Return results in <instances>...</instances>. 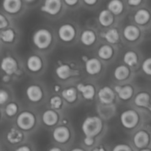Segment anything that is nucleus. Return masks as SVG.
<instances>
[{
  "label": "nucleus",
  "instance_id": "1",
  "mask_svg": "<svg viewBox=\"0 0 151 151\" xmlns=\"http://www.w3.org/2000/svg\"><path fill=\"white\" fill-rule=\"evenodd\" d=\"M103 128L101 119L97 116H88L84 120L82 125V131L86 137H94L99 134Z\"/></svg>",
  "mask_w": 151,
  "mask_h": 151
},
{
  "label": "nucleus",
  "instance_id": "2",
  "mask_svg": "<svg viewBox=\"0 0 151 151\" xmlns=\"http://www.w3.org/2000/svg\"><path fill=\"white\" fill-rule=\"evenodd\" d=\"M33 43L41 50L47 48L52 42V35L46 29H40L35 32L33 35Z\"/></svg>",
  "mask_w": 151,
  "mask_h": 151
},
{
  "label": "nucleus",
  "instance_id": "3",
  "mask_svg": "<svg viewBox=\"0 0 151 151\" xmlns=\"http://www.w3.org/2000/svg\"><path fill=\"white\" fill-rule=\"evenodd\" d=\"M35 122V116L32 113L28 111H24L21 113L16 119V124L18 127L24 131H28L33 128Z\"/></svg>",
  "mask_w": 151,
  "mask_h": 151
},
{
  "label": "nucleus",
  "instance_id": "4",
  "mask_svg": "<svg viewBox=\"0 0 151 151\" xmlns=\"http://www.w3.org/2000/svg\"><path fill=\"white\" fill-rule=\"evenodd\" d=\"M120 121L122 125L128 129L134 128L139 122V115L135 111L127 110L122 112L120 116Z\"/></svg>",
  "mask_w": 151,
  "mask_h": 151
},
{
  "label": "nucleus",
  "instance_id": "5",
  "mask_svg": "<svg viewBox=\"0 0 151 151\" xmlns=\"http://www.w3.org/2000/svg\"><path fill=\"white\" fill-rule=\"evenodd\" d=\"M59 38L63 41H71L75 36V29L71 24H63L58 29Z\"/></svg>",
  "mask_w": 151,
  "mask_h": 151
},
{
  "label": "nucleus",
  "instance_id": "6",
  "mask_svg": "<svg viewBox=\"0 0 151 151\" xmlns=\"http://www.w3.org/2000/svg\"><path fill=\"white\" fill-rule=\"evenodd\" d=\"M61 8V1L60 0H47L41 7V10L44 13L55 16L58 14Z\"/></svg>",
  "mask_w": 151,
  "mask_h": 151
},
{
  "label": "nucleus",
  "instance_id": "7",
  "mask_svg": "<svg viewBox=\"0 0 151 151\" xmlns=\"http://www.w3.org/2000/svg\"><path fill=\"white\" fill-rule=\"evenodd\" d=\"M1 69L7 75H11L17 70V62L12 57L4 58L1 62Z\"/></svg>",
  "mask_w": 151,
  "mask_h": 151
},
{
  "label": "nucleus",
  "instance_id": "8",
  "mask_svg": "<svg viewBox=\"0 0 151 151\" xmlns=\"http://www.w3.org/2000/svg\"><path fill=\"white\" fill-rule=\"evenodd\" d=\"M69 137L70 133L69 129L64 126L58 127L53 131V138L58 143L66 142L69 140Z\"/></svg>",
  "mask_w": 151,
  "mask_h": 151
},
{
  "label": "nucleus",
  "instance_id": "9",
  "mask_svg": "<svg viewBox=\"0 0 151 151\" xmlns=\"http://www.w3.org/2000/svg\"><path fill=\"white\" fill-rule=\"evenodd\" d=\"M115 97L114 92L111 88L105 86L99 91L98 98L103 104H110L114 101Z\"/></svg>",
  "mask_w": 151,
  "mask_h": 151
},
{
  "label": "nucleus",
  "instance_id": "10",
  "mask_svg": "<svg viewBox=\"0 0 151 151\" xmlns=\"http://www.w3.org/2000/svg\"><path fill=\"white\" fill-rule=\"evenodd\" d=\"M150 139L149 135L145 131H139L135 134L134 137V145L140 149H143L148 145Z\"/></svg>",
  "mask_w": 151,
  "mask_h": 151
},
{
  "label": "nucleus",
  "instance_id": "11",
  "mask_svg": "<svg viewBox=\"0 0 151 151\" xmlns=\"http://www.w3.org/2000/svg\"><path fill=\"white\" fill-rule=\"evenodd\" d=\"M27 96L30 101L36 103L42 98L43 93L41 88L38 86H30L27 89Z\"/></svg>",
  "mask_w": 151,
  "mask_h": 151
},
{
  "label": "nucleus",
  "instance_id": "12",
  "mask_svg": "<svg viewBox=\"0 0 151 151\" xmlns=\"http://www.w3.org/2000/svg\"><path fill=\"white\" fill-rule=\"evenodd\" d=\"M101 63L96 58L88 59L86 62V71L88 74L91 75H97L101 70Z\"/></svg>",
  "mask_w": 151,
  "mask_h": 151
},
{
  "label": "nucleus",
  "instance_id": "13",
  "mask_svg": "<svg viewBox=\"0 0 151 151\" xmlns=\"http://www.w3.org/2000/svg\"><path fill=\"white\" fill-rule=\"evenodd\" d=\"M2 6L6 12L13 14L20 10L22 1L19 0H5L3 1Z\"/></svg>",
  "mask_w": 151,
  "mask_h": 151
},
{
  "label": "nucleus",
  "instance_id": "14",
  "mask_svg": "<svg viewBox=\"0 0 151 151\" xmlns=\"http://www.w3.org/2000/svg\"><path fill=\"white\" fill-rule=\"evenodd\" d=\"M123 35L128 41H134L139 37L140 32L139 28L134 25H128L124 29Z\"/></svg>",
  "mask_w": 151,
  "mask_h": 151
},
{
  "label": "nucleus",
  "instance_id": "15",
  "mask_svg": "<svg viewBox=\"0 0 151 151\" xmlns=\"http://www.w3.org/2000/svg\"><path fill=\"white\" fill-rule=\"evenodd\" d=\"M42 119L44 123L47 126H53L55 125L58 119V116L55 111L52 110H47L43 114Z\"/></svg>",
  "mask_w": 151,
  "mask_h": 151
},
{
  "label": "nucleus",
  "instance_id": "16",
  "mask_svg": "<svg viewBox=\"0 0 151 151\" xmlns=\"http://www.w3.org/2000/svg\"><path fill=\"white\" fill-rule=\"evenodd\" d=\"M115 91L118 93L119 98L123 100H129L132 97L133 93H134L132 87L130 86H125L123 87L117 86L115 87Z\"/></svg>",
  "mask_w": 151,
  "mask_h": 151
},
{
  "label": "nucleus",
  "instance_id": "17",
  "mask_svg": "<svg viewBox=\"0 0 151 151\" xmlns=\"http://www.w3.org/2000/svg\"><path fill=\"white\" fill-rule=\"evenodd\" d=\"M77 88L78 89V91L82 93L83 97L86 100H91L95 94L94 87L91 85H83V84L81 83L78 86Z\"/></svg>",
  "mask_w": 151,
  "mask_h": 151
},
{
  "label": "nucleus",
  "instance_id": "18",
  "mask_svg": "<svg viewBox=\"0 0 151 151\" xmlns=\"http://www.w3.org/2000/svg\"><path fill=\"white\" fill-rule=\"evenodd\" d=\"M27 65V68L31 72H36L41 69L42 61L39 57L36 55H32L28 58Z\"/></svg>",
  "mask_w": 151,
  "mask_h": 151
},
{
  "label": "nucleus",
  "instance_id": "19",
  "mask_svg": "<svg viewBox=\"0 0 151 151\" xmlns=\"http://www.w3.org/2000/svg\"><path fill=\"white\" fill-rule=\"evenodd\" d=\"M99 22L103 26L109 27L113 23V14L109 10H103L99 15Z\"/></svg>",
  "mask_w": 151,
  "mask_h": 151
},
{
  "label": "nucleus",
  "instance_id": "20",
  "mask_svg": "<svg viewBox=\"0 0 151 151\" xmlns=\"http://www.w3.org/2000/svg\"><path fill=\"white\" fill-rule=\"evenodd\" d=\"M150 18V13L145 9H141L136 13L135 16H134V20L139 24L143 25L148 22Z\"/></svg>",
  "mask_w": 151,
  "mask_h": 151
},
{
  "label": "nucleus",
  "instance_id": "21",
  "mask_svg": "<svg viewBox=\"0 0 151 151\" xmlns=\"http://www.w3.org/2000/svg\"><path fill=\"white\" fill-rule=\"evenodd\" d=\"M150 95L147 93L141 92L137 94L135 97V104L139 107H147L150 106Z\"/></svg>",
  "mask_w": 151,
  "mask_h": 151
},
{
  "label": "nucleus",
  "instance_id": "22",
  "mask_svg": "<svg viewBox=\"0 0 151 151\" xmlns=\"http://www.w3.org/2000/svg\"><path fill=\"white\" fill-rule=\"evenodd\" d=\"M96 40V35L94 32L91 30H85L83 32L81 36V41L84 45L91 46L94 43Z\"/></svg>",
  "mask_w": 151,
  "mask_h": 151
},
{
  "label": "nucleus",
  "instance_id": "23",
  "mask_svg": "<svg viewBox=\"0 0 151 151\" xmlns=\"http://www.w3.org/2000/svg\"><path fill=\"white\" fill-rule=\"evenodd\" d=\"M22 139H23V135L22 132L15 128L10 130L7 135V141L11 144H16V143L20 142Z\"/></svg>",
  "mask_w": 151,
  "mask_h": 151
},
{
  "label": "nucleus",
  "instance_id": "24",
  "mask_svg": "<svg viewBox=\"0 0 151 151\" xmlns=\"http://www.w3.org/2000/svg\"><path fill=\"white\" fill-rule=\"evenodd\" d=\"M129 76V69L127 66H119L115 69L114 77L118 81H124Z\"/></svg>",
  "mask_w": 151,
  "mask_h": 151
},
{
  "label": "nucleus",
  "instance_id": "25",
  "mask_svg": "<svg viewBox=\"0 0 151 151\" xmlns=\"http://www.w3.org/2000/svg\"><path fill=\"white\" fill-rule=\"evenodd\" d=\"M108 8L112 14L119 15L123 10V4L122 1H119V0H114L109 3Z\"/></svg>",
  "mask_w": 151,
  "mask_h": 151
},
{
  "label": "nucleus",
  "instance_id": "26",
  "mask_svg": "<svg viewBox=\"0 0 151 151\" xmlns=\"http://www.w3.org/2000/svg\"><path fill=\"white\" fill-rule=\"evenodd\" d=\"M113 55V49L109 45H103L99 49L98 55L103 60H108L111 58Z\"/></svg>",
  "mask_w": 151,
  "mask_h": 151
},
{
  "label": "nucleus",
  "instance_id": "27",
  "mask_svg": "<svg viewBox=\"0 0 151 151\" xmlns=\"http://www.w3.org/2000/svg\"><path fill=\"white\" fill-rule=\"evenodd\" d=\"M62 96L69 103H73L77 99V91L74 88H66L62 91Z\"/></svg>",
  "mask_w": 151,
  "mask_h": 151
},
{
  "label": "nucleus",
  "instance_id": "28",
  "mask_svg": "<svg viewBox=\"0 0 151 151\" xmlns=\"http://www.w3.org/2000/svg\"><path fill=\"white\" fill-rule=\"evenodd\" d=\"M123 60L125 64L128 65L130 66H133L137 64L138 57H137V54L134 52L128 51L124 55Z\"/></svg>",
  "mask_w": 151,
  "mask_h": 151
},
{
  "label": "nucleus",
  "instance_id": "29",
  "mask_svg": "<svg viewBox=\"0 0 151 151\" xmlns=\"http://www.w3.org/2000/svg\"><path fill=\"white\" fill-rule=\"evenodd\" d=\"M56 74L60 79H67L70 76V68L67 65H60L56 69Z\"/></svg>",
  "mask_w": 151,
  "mask_h": 151
},
{
  "label": "nucleus",
  "instance_id": "30",
  "mask_svg": "<svg viewBox=\"0 0 151 151\" xmlns=\"http://www.w3.org/2000/svg\"><path fill=\"white\" fill-rule=\"evenodd\" d=\"M119 38V32L116 29H111L106 32L105 38L107 40L108 42L111 44H115L118 41Z\"/></svg>",
  "mask_w": 151,
  "mask_h": 151
},
{
  "label": "nucleus",
  "instance_id": "31",
  "mask_svg": "<svg viewBox=\"0 0 151 151\" xmlns=\"http://www.w3.org/2000/svg\"><path fill=\"white\" fill-rule=\"evenodd\" d=\"M15 33L13 30L8 29L1 31L0 33V39L5 43H10L14 40Z\"/></svg>",
  "mask_w": 151,
  "mask_h": 151
},
{
  "label": "nucleus",
  "instance_id": "32",
  "mask_svg": "<svg viewBox=\"0 0 151 151\" xmlns=\"http://www.w3.org/2000/svg\"><path fill=\"white\" fill-rule=\"evenodd\" d=\"M18 107L17 105L14 103H9L5 108V113L8 116H13L17 113Z\"/></svg>",
  "mask_w": 151,
  "mask_h": 151
},
{
  "label": "nucleus",
  "instance_id": "33",
  "mask_svg": "<svg viewBox=\"0 0 151 151\" xmlns=\"http://www.w3.org/2000/svg\"><path fill=\"white\" fill-rule=\"evenodd\" d=\"M50 106L53 109H59L62 106V100L58 96H55L50 99Z\"/></svg>",
  "mask_w": 151,
  "mask_h": 151
},
{
  "label": "nucleus",
  "instance_id": "34",
  "mask_svg": "<svg viewBox=\"0 0 151 151\" xmlns=\"http://www.w3.org/2000/svg\"><path fill=\"white\" fill-rule=\"evenodd\" d=\"M142 70L147 75L151 76V58L146 59L142 63Z\"/></svg>",
  "mask_w": 151,
  "mask_h": 151
},
{
  "label": "nucleus",
  "instance_id": "35",
  "mask_svg": "<svg viewBox=\"0 0 151 151\" xmlns=\"http://www.w3.org/2000/svg\"><path fill=\"white\" fill-rule=\"evenodd\" d=\"M112 151H132V149L127 145H118L114 147Z\"/></svg>",
  "mask_w": 151,
  "mask_h": 151
},
{
  "label": "nucleus",
  "instance_id": "36",
  "mask_svg": "<svg viewBox=\"0 0 151 151\" xmlns=\"http://www.w3.org/2000/svg\"><path fill=\"white\" fill-rule=\"evenodd\" d=\"M8 100V94L6 91L0 89V105L4 104Z\"/></svg>",
  "mask_w": 151,
  "mask_h": 151
},
{
  "label": "nucleus",
  "instance_id": "37",
  "mask_svg": "<svg viewBox=\"0 0 151 151\" xmlns=\"http://www.w3.org/2000/svg\"><path fill=\"white\" fill-rule=\"evenodd\" d=\"M7 26V21L3 15L0 14V29H4Z\"/></svg>",
  "mask_w": 151,
  "mask_h": 151
},
{
  "label": "nucleus",
  "instance_id": "38",
  "mask_svg": "<svg viewBox=\"0 0 151 151\" xmlns=\"http://www.w3.org/2000/svg\"><path fill=\"white\" fill-rule=\"evenodd\" d=\"M84 143H85L86 145L87 146H91L94 144V138H91V137H86L84 139Z\"/></svg>",
  "mask_w": 151,
  "mask_h": 151
},
{
  "label": "nucleus",
  "instance_id": "39",
  "mask_svg": "<svg viewBox=\"0 0 151 151\" xmlns=\"http://www.w3.org/2000/svg\"><path fill=\"white\" fill-rule=\"evenodd\" d=\"M128 3L131 6H137L141 3V0H130Z\"/></svg>",
  "mask_w": 151,
  "mask_h": 151
},
{
  "label": "nucleus",
  "instance_id": "40",
  "mask_svg": "<svg viewBox=\"0 0 151 151\" xmlns=\"http://www.w3.org/2000/svg\"><path fill=\"white\" fill-rule=\"evenodd\" d=\"M78 2V1H77V0H66V1H65V3H66V4H67L68 5H69V6H73L74 4H76V3Z\"/></svg>",
  "mask_w": 151,
  "mask_h": 151
},
{
  "label": "nucleus",
  "instance_id": "41",
  "mask_svg": "<svg viewBox=\"0 0 151 151\" xmlns=\"http://www.w3.org/2000/svg\"><path fill=\"white\" fill-rule=\"evenodd\" d=\"M16 151H30V149L28 147H27V146H22V147L16 149Z\"/></svg>",
  "mask_w": 151,
  "mask_h": 151
},
{
  "label": "nucleus",
  "instance_id": "42",
  "mask_svg": "<svg viewBox=\"0 0 151 151\" xmlns=\"http://www.w3.org/2000/svg\"><path fill=\"white\" fill-rule=\"evenodd\" d=\"M84 2H85L86 4H88V5H93V4H94L97 2V1H96V0H91V1H89V0H85Z\"/></svg>",
  "mask_w": 151,
  "mask_h": 151
},
{
  "label": "nucleus",
  "instance_id": "43",
  "mask_svg": "<svg viewBox=\"0 0 151 151\" xmlns=\"http://www.w3.org/2000/svg\"><path fill=\"white\" fill-rule=\"evenodd\" d=\"M92 151H106V150H105L103 147H95V148H94Z\"/></svg>",
  "mask_w": 151,
  "mask_h": 151
},
{
  "label": "nucleus",
  "instance_id": "44",
  "mask_svg": "<svg viewBox=\"0 0 151 151\" xmlns=\"http://www.w3.org/2000/svg\"><path fill=\"white\" fill-rule=\"evenodd\" d=\"M49 151H61L60 148H58V147H52V148L50 149Z\"/></svg>",
  "mask_w": 151,
  "mask_h": 151
},
{
  "label": "nucleus",
  "instance_id": "45",
  "mask_svg": "<svg viewBox=\"0 0 151 151\" xmlns=\"http://www.w3.org/2000/svg\"><path fill=\"white\" fill-rule=\"evenodd\" d=\"M71 151H84V150H82V149H81V148H75V149H72Z\"/></svg>",
  "mask_w": 151,
  "mask_h": 151
},
{
  "label": "nucleus",
  "instance_id": "46",
  "mask_svg": "<svg viewBox=\"0 0 151 151\" xmlns=\"http://www.w3.org/2000/svg\"><path fill=\"white\" fill-rule=\"evenodd\" d=\"M140 151H151L150 149H147V148H143V149H142Z\"/></svg>",
  "mask_w": 151,
  "mask_h": 151
},
{
  "label": "nucleus",
  "instance_id": "47",
  "mask_svg": "<svg viewBox=\"0 0 151 151\" xmlns=\"http://www.w3.org/2000/svg\"><path fill=\"white\" fill-rule=\"evenodd\" d=\"M149 109H150V110L151 111V106H149Z\"/></svg>",
  "mask_w": 151,
  "mask_h": 151
},
{
  "label": "nucleus",
  "instance_id": "48",
  "mask_svg": "<svg viewBox=\"0 0 151 151\" xmlns=\"http://www.w3.org/2000/svg\"><path fill=\"white\" fill-rule=\"evenodd\" d=\"M0 116H1V114H0Z\"/></svg>",
  "mask_w": 151,
  "mask_h": 151
}]
</instances>
